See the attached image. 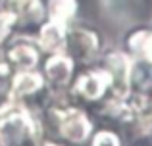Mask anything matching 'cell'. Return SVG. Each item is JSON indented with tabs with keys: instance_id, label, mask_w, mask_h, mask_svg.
<instances>
[{
	"instance_id": "obj_2",
	"label": "cell",
	"mask_w": 152,
	"mask_h": 146,
	"mask_svg": "<svg viewBox=\"0 0 152 146\" xmlns=\"http://www.w3.org/2000/svg\"><path fill=\"white\" fill-rule=\"evenodd\" d=\"M48 15L54 23L64 25L77 12V0H48Z\"/></svg>"
},
{
	"instance_id": "obj_1",
	"label": "cell",
	"mask_w": 152,
	"mask_h": 146,
	"mask_svg": "<svg viewBox=\"0 0 152 146\" xmlns=\"http://www.w3.org/2000/svg\"><path fill=\"white\" fill-rule=\"evenodd\" d=\"M71 68H73V62L71 58L62 56V54H54L48 62H46V77L52 83L60 85V83H67L71 77Z\"/></svg>"
}]
</instances>
